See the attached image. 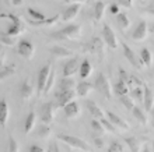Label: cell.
I'll return each mask as SVG.
<instances>
[{
	"label": "cell",
	"instance_id": "56",
	"mask_svg": "<svg viewBox=\"0 0 154 152\" xmlns=\"http://www.w3.org/2000/svg\"><path fill=\"white\" fill-rule=\"evenodd\" d=\"M46 152H53V149H52V147H51V148H49V149H48V151H46Z\"/></svg>",
	"mask_w": 154,
	"mask_h": 152
},
{
	"label": "cell",
	"instance_id": "10",
	"mask_svg": "<svg viewBox=\"0 0 154 152\" xmlns=\"http://www.w3.org/2000/svg\"><path fill=\"white\" fill-rule=\"evenodd\" d=\"M17 52L20 53L21 56L29 60L34 57V53H35V49H34V45L27 39H21L18 43H17Z\"/></svg>",
	"mask_w": 154,
	"mask_h": 152
},
{
	"label": "cell",
	"instance_id": "26",
	"mask_svg": "<svg viewBox=\"0 0 154 152\" xmlns=\"http://www.w3.org/2000/svg\"><path fill=\"white\" fill-rule=\"evenodd\" d=\"M35 124H37V115L35 112H29L27 119H25V123H24V133L25 134H28L34 130L35 127Z\"/></svg>",
	"mask_w": 154,
	"mask_h": 152
},
{
	"label": "cell",
	"instance_id": "20",
	"mask_svg": "<svg viewBox=\"0 0 154 152\" xmlns=\"http://www.w3.org/2000/svg\"><path fill=\"white\" fill-rule=\"evenodd\" d=\"M51 53L53 57H57V59H72V52L63 46H53L51 49Z\"/></svg>",
	"mask_w": 154,
	"mask_h": 152
},
{
	"label": "cell",
	"instance_id": "37",
	"mask_svg": "<svg viewBox=\"0 0 154 152\" xmlns=\"http://www.w3.org/2000/svg\"><path fill=\"white\" fill-rule=\"evenodd\" d=\"M130 96H132L134 100L143 102V100H144V87H139V88L132 89V91H130Z\"/></svg>",
	"mask_w": 154,
	"mask_h": 152
},
{
	"label": "cell",
	"instance_id": "40",
	"mask_svg": "<svg viewBox=\"0 0 154 152\" xmlns=\"http://www.w3.org/2000/svg\"><path fill=\"white\" fill-rule=\"evenodd\" d=\"M121 102H122V105H123V106L128 109V110H133L134 106H136V105H134V99L130 95L122 96V98H121Z\"/></svg>",
	"mask_w": 154,
	"mask_h": 152
},
{
	"label": "cell",
	"instance_id": "24",
	"mask_svg": "<svg viewBox=\"0 0 154 152\" xmlns=\"http://www.w3.org/2000/svg\"><path fill=\"white\" fill-rule=\"evenodd\" d=\"M94 89V84L91 82H87V81H83V82H79L77 84V88H76V92H77V96H81V98H85L88 95L90 92Z\"/></svg>",
	"mask_w": 154,
	"mask_h": 152
},
{
	"label": "cell",
	"instance_id": "46",
	"mask_svg": "<svg viewBox=\"0 0 154 152\" xmlns=\"http://www.w3.org/2000/svg\"><path fill=\"white\" fill-rule=\"evenodd\" d=\"M94 145L97 148H102L104 147V140H102L101 136H94Z\"/></svg>",
	"mask_w": 154,
	"mask_h": 152
},
{
	"label": "cell",
	"instance_id": "41",
	"mask_svg": "<svg viewBox=\"0 0 154 152\" xmlns=\"http://www.w3.org/2000/svg\"><path fill=\"white\" fill-rule=\"evenodd\" d=\"M128 85H129V88H130V91L132 89H134V88H139V87H144V82H143L142 80H139L137 77H134V76H130V78H129V82H128Z\"/></svg>",
	"mask_w": 154,
	"mask_h": 152
},
{
	"label": "cell",
	"instance_id": "14",
	"mask_svg": "<svg viewBox=\"0 0 154 152\" xmlns=\"http://www.w3.org/2000/svg\"><path fill=\"white\" fill-rule=\"evenodd\" d=\"M85 106H87V109H88L90 115L93 116V119H97V120L105 119V113H104V110H102L94 100H87V102H85Z\"/></svg>",
	"mask_w": 154,
	"mask_h": 152
},
{
	"label": "cell",
	"instance_id": "57",
	"mask_svg": "<svg viewBox=\"0 0 154 152\" xmlns=\"http://www.w3.org/2000/svg\"><path fill=\"white\" fill-rule=\"evenodd\" d=\"M151 149H153V152H154V142H153V147H151Z\"/></svg>",
	"mask_w": 154,
	"mask_h": 152
},
{
	"label": "cell",
	"instance_id": "42",
	"mask_svg": "<svg viewBox=\"0 0 154 152\" xmlns=\"http://www.w3.org/2000/svg\"><path fill=\"white\" fill-rule=\"evenodd\" d=\"M8 152H20V147L16 138L8 137Z\"/></svg>",
	"mask_w": 154,
	"mask_h": 152
},
{
	"label": "cell",
	"instance_id": "50",
	"mask_svg": "<svg viewBox=\"0 0 154 152\" xmlns=\"http://www.w3.org/2000/svg\"><path fill=\"white\" fill-rule=\"evenodd\" d=\"M143 11L147 13V14H150V16H154V3L150 4V6H147V7H144Z\"/></svg>",
	"mask_w": 154,
	"mask_h": 152
},
{
	"label": "cell",
	"instance_id": "11",
	"mask_svg": "<svg viewBox=\"0 0 154 152\" xmlns=\"http://www.w3.org/2000/svg\"><path fill=\"white\" fill-rule=\"evenodd\" d=\"M41 120L44 124H51L55 120V105L53 102H46L41 108Z\"/></svg>",
	"mask_w": 154,
	"mask_h": 152
},
{
	"label": "cell",
	"instance_id": "12",
	"mask_svg": "<svg viewBox=\"0 0 154 152\" xmlns=\"http://www.w3.org/2000/svg\"><path fill=\"white\" fill-rule=\"evenodd\" d=\"M147 35H149V27H147L146 21L143 20L140 22H137V25L132 31V39L136 40V42H142L147 38Z\"/></svg>",
	"mask_w": 154,
	"mask_h": 152
},
{
	"label": "cell",
	"instance_id": "4",
	"mask_svg": "<svg viewBox=\"0 0 154 152\" xmlns=\"http://www.w3.org/2000/svg\"><path fill=\"white\" fill-rule=\"evenodd\" d=\"M94 88L97 89L104 98H106V99L112 98V87H111V82L105 74H102V73L98 74L95 81H94Z\"/></svg>",
	"mask_w": 154,
	"mask_h": 152
},
{
	"label": "cell",
	"instance_id": "53",
	"mask_svg": "<svg viewBox=\"0 0 154 152\" xmlns=\"http://www.w3.org/2000/svg\"><path fill=\"white\" fill-rule=\"evenodd\" d=\"M142 152H153V149H150V147L149 145H144L142 149Z\"/></svg>",
	"mask_w": 154,
	"mask_h": 152
},
{
	"label": "cell",
	"instance_id": "33",
	"mask_svg": "<svg viewBox=\"0 0 154 152\" xmlns=\"http://www.w3.org/2000/svg\"><path fill=\"white\" fill-rule=\"evenodd\" d=\"M140 57H142V60L146 67H151L153 66V53L150 52V49L143 48L142 52H140Z\"/></svg>",
	"mask_w": 154,
	"mask_h": 152
},
{
	"label": "cell",
	"instance_id": "17",
	"mask_svg": "<svg viewBox=\"0 0 154 152\" xmlns=\"http://www.w3.org/2000/svg\"><path fill=\"white\" fill-rule=\"evenodd\" d=\"M20 94H21V98L24 100H28L29 98L34 95V85H32V82H31L29 78L23 81L21 88H20Z\"/></svg>",
	"mask_w": 154,
	"mask_h": 152
},
{
	"label": "cell",
	"instance_id": "15",
	"mask_svg": "<svg viewBox=\"0 0 154 152\" xmlns=\"http://www.w3.org/2000/svg\"><path fill=\"white\" fill-rule=\"evenodd\" d=\"M80 10H81V4H72V6L65 8V11L62 14V16H63L62 18H63V21H66V22H70V21H73L74 18L79 16Z\"/></svg>",
	"mask_w": 154,
	"mask_h": 152
},
{
	"label": "cell",
	"instance_id": "3",
	"mask_svg": "<svg viewBox=\"0 0 154 152\" xmlns=\"http://www.w3.org/2000/svg\"><path fill=\"white\" fill-rule=\"evenodd\" d=\"M2 18H8V20H11V25H10V28L7 29V35L10 36H20L21 34H24L25 32V22L21 20L18 16H14V14H2Z\"/></svg>",
	"mask_w": 154,
	"mask_h": 152
},
{
	"label": "cell",
	"instance_id": "48",
	"mask_svg": "<svg viewBox=\"0 0 154 152\" xmlns=\"http://www.w3.org/2000/svg\"><path fill=\"white\" fill-rule=\"evenodd\" d=\"M118 4L119 6H123L126 8H130L133 6V0H118Z\"/></svg>",
	"mask_w": 154,
	"mask_h": 152
},
{
	"label": "cell",
	"instance_id": "28",
	"mask_svg": "<svg viewBox=\"0 0 154 152\" xmlns=\"http://www.w3.org/2000/svg\"><path fill=\"white\" fill-rule=\"evenodd\" d=\"M116 24L122 31H126V29L130 28V18L126 16L125 13H119L116 16Z\"/></svg>",
	"mask_w": 154,
	"mask_h": 152
},
{
	"label": "cell",
	"instance_id": "30",
	"mask_svg": "<svg viewBox=\"0 0 154 152\" xmlns=\"http://www.w3.org/2000/svg\"><path fill=\"white\" fill-rule=\"evenodd\" d=\"M132 113H133L134 119H136V120H137L140 124H143V126H146V124L149 123V117L146 116V113L143 112V109H140V108L137 106V105L134 106V109L132 110Z\"/></svg>",
	"mask_w": 154,
	"mask_h": 152
},
{
	"label": "cell",
	"instance_id": "39",
	"mask_svg": "<svg viewBox=\"0 0 154 152\" xmlns=\"http://www.w3.org/2000/svg\"><path fill=\"white\" fill-rule=\"evenodd\" d=\"M108 152H126V151L121 141H111V144L108 145Z\"/></svg>",
	"mask_w": 154,
	"mask_h": 152
},
{
	"label": "cell",
	"instance_id": "36",
	"mask_svg": "<svg viewBox=\"0 0 154 152\" xmlns=\"http://www.w3.org/2000/svg\"><path fill=\"white\" fill-rule=\"evenodd\" d=\"M51 134H52V128L49 127V124H42V126H39L38 133H37V136L39 137V138L45 140V138H48Z\"/></svg>",
	"mask_w": 154,
	"mask_h": 152
},
{
	"label": "cell",
	"instance_id": "6",
	"mask_svg": "<svg viewBox=\"0 0 154 152\" xmlns=\"http://www.w3.org/2000/svg\"><path fill=\"white\" fill-rule=\"evenodd\" d=\"M122 49H123V55H125V57L128 59V61H129L136 70H142V68L146 67L142 60V57L139 56V55H136L130 46H128L126 43H122Z\"/></svg>",
	"mask_w": 154,
	"mask_h": 152
},
{
	"label": "cell",
	"instance_id": "27",
	"mask_svg": "<svg viewBox=\"0 0 154 152\" xmlns=\"http://www.w3.org/2000/svg\"><path fill=\"white\" fill-rule=\"evenodd\" d=\"M115 94L119 98L130 94V88H129V85H128V82H125V81H122V80H118V82L115 84Z\"/></svg>",
	"mask_w": 154,
	"mask_h": 152
},
{
	"label": "cell",
	"instance_id": "18",
	"mask_svg": "<svg viewBox=\"0 0 154 152\" xmlns=\"http://www.w3.org/2000/svg\"><path fill=\"white\" fill-rule=\"evenodd\" d=\"M143 105H144V109L147 112H151L154 109V94L150 89V87L144 85V100H143Z\"/></svg>",
	"mask_w": 154,
	"mask_h": 152
},
{
	"label": "cell",
	"instance_id": "31",
	"mask_svg": "<svg viewBox=\"0 0 154 152\" xmlns=\"http://www.w3.org/2000/svg\"><path fill=\"white\" fill-rule=\"evenodd\" d=\"M17 67H16V64H3L2 66V70H0V78L2 80H4V78H7V77L13 76L14 73H16Z\"/></svg>",
	"mask_w": 154,
	"mask_h": 152
},
{
	"label": "cell",
	"instance_id": "44",
	"mask_svg": "<svg viewBox=\"0 0 154 152\" xmlns=\"http://www.w3.org/2000/svg\"><path fill=\"white\" fill-rule=\"evenodd\" d=\"M53 84H55V71L52 70V73H51V77H49L48 84H46V88H45V92H44V94H48V92L52 89Z\"/></svg>",
	"mask_w": 154,
	"mask_h": 152
},
{
	"label": "cell",
	"instance_id": "55",
	"mask_svg": "<svg viewBox=\"0 0 154 152\" xmlns=\"http://www.w3.org/2000/svg\"><path fill=\"white\" fill-rule=\"evenodd\" d=\"M151 116H153V121H154V109L151 110Z\"/></svg>",
	"mask_w": 154,
	"mask_h": 152
},
{
	"label": "cell",
	"instance_id": "49",
	"mask_svg": "<svg viewBox=\"0 0 154 152\" xmlns=\"http://www.w3.org/2000/svg\"><path fill=\"white\" fill-rule=\"evenodd\" d=\"M29 152H46L45 151L44 148H42V147H39V145H31V147H29Z\"/></svg>",
	"mask_w": 154,
	"mask_h": 152
},
{
	"label": "cell",
	"instance_id": "51",
	"mask_svg": "<svg viewBox=\"0 0 154 152\" xmlns=\"http://www.w3.org/2000/svg\"><path fill=\"white\" fill-rule=\"evenodd\" d=\"M67 4H83V3H85V1H88V0H65Z\"/></svg>",
	"mask_w": 154,
	"mask_h": 152
},
{
	"label": "cell",
	"instance_id": "19",
	"mask_svg": "<svg viewBox=\"0 0 154 152\" xmlns=\"http://www.w3.org/2000/svg\"><path fill=\"white\" fill-rule=\"evenodd\" d=\"M63 112H65V116L67 119H76L79 115H80V106L77 103L76 100L69 103L66 108H63Z\"/></svg>",
	"mask_w": 154,
	"mask_h": 152
},
{
	"label": "cell",
	"instance_id": "34",
	"mask_svg": "<svg viewBox=\"0 0 154 152\" xmlns=\"http://www.w3.org/2000/svg\"><path fill=\"white\" fill-rule=\"evenodd\" d=\"M27 13H28V16L31 17V20H34V21H44V20H46V18H48L44 13L38 11V10H35V8H32V7L27 8Z\"/></svg>",
	"mask_w": 154,
	"mask_h": 152
},
{
	"label": "cell",
	"instance_id": "21",
	"mask_svg": "<svg viewBox=\"0 0 154 152\" xmlns=\"http://www.w3.org/2000/svg\"><path fill=\"white\" fill-rule=\"evenodd\" d=\"M125 142L128 145V148L130 149V152H142L143 145L140 138H137V137H128V138H125Z\"/></svg>",
	"mask_w": 154,
	"mask_h": 152
},
{
	"label": "cell",
	"instance_id": "54",
	"mask_svg": "<svg viewBox=\"0 0 154 152\" xmlns=\"http://www.w3.org/2000/svg\"><path fill=\"white\" fill-rule=\"evenodd\" d=\"M52 149H53V152H60V149H59V147H57L56 142H55V144H52Z\"/></svg>",
	"mask_w": 154,
	"mask_h": 152
},
{
	"label": "cell",
	"instance_id": "22",
	"mask_svg": "<svg viewBox=\"0 0 154 152\" xmlns=\"http://www.w3.org/2000/svg\"><path fill=\"white\" fill-rule=\"evenodd\" d=\"M8 117H10V108H8V103L4 99L0 100V126L4 127V124L8 121Z\"/></svg>",
	"mask_w": 154,
	"mask_h": 152
},
{
	"label": "cell",
	"instance_id": "32",
	"mask_svg": "<svg viewBox=\"0 0 154 152\" xmlns=\"http://www.w3.org/2000/svg\"><path fill=\"white\" fill-rule=\"evenodd\" d=\"M91 71H93V67H91V63H90L88 60H83V63H81L80 66V77L83 78V80H85V78H88L90 76H91Z\"/></svg>",
	"mask_w": 154,
	"mask_h": 152
},
{
	"label": "cell",
	"instance_id": "1",
	"mask_svg": "<svg viewBox=\"0 0 154 152\" xmlns=\"http://www.w3.org/2000/svg\"><path fill=\"white\" fill-rule=\"evenodd\" d=\"M57 138L60 141H63L66 145H69L70 148L77 149V151H83V152H93V147L84 141L83 138H79L76 136H70V134H59Z\"/></svg>",
	"mask_w": 154,
	"mask_h": 152
},
{
	"label": "cell",
	"instance_id": "8",
	"mask_svg": "<svg viewBox=\"0 0 154 152\" xmlns=\"http://www.w3.org/2000/svg\"><path fill=\"white\" fill-rule=\"evenodd\" d=\"M77 96L76 91H57L56 94V106L57 108H66L69 103L74 102Z\"/></svg>",
	"mask_w": 154,
	"mask_h": 152
},
{
	"label": "cell",
	"instance_id": "23",
	"mask_svg": "<svg viewBox=\"0 0 154 152\" xmlns=\"http://www.w3.org/2000/svg\"><path fill=\"white\" fill-rule=\"evenodd\" d=\"M77 84L73 77H63L59 84V91H76Z\"/></svg>",
	"mask_w": 154,
	"mask_h": 152
},
{
	"label": "cell",
	"instance_id": "25",
	"mask_svg": "<svg viewBox=\"0 0 154 152\" xmlns=\"http://www.w3.org/2000/svg\"><path fill=\"white\" fill-rule=\"evenodd\" d=\"M93 14H94L95 22H100V21L104 18V14H105V3H104V1H97L95 6H94Z\"/></svg>",
	"mask_w": 154,
	"mask_h": 152
},
{
	"label": "cell",
	"instance_id": "13",
	"mask_svg": "<svg viewBox=\"0 0 154 152\" xmlns=\"http://www.w3.org/2000/svg\"><path fill=\"white\" fill-rule=\"evenodd\" d=\"M80 66L81 64L79 63V59L77 57H72L63 66V77H73L77 71H80Z\"/></svg>",
	"mask_w": 154,
	"mask_h": 152
},
{
	"label": "cell",
	"instance_id": "47",
	"mask_svg": "<svg viewBox=\"0 0 154 152\" xmlns=\"http://www.w3.org/2000/svg\"><path fill=\"white\" fill-rule=\"evenodd\" d=\"M109 13L112 14V16H118L119 14V4H116V3H114V4H111L109 6Z\"/></svg>",
	"mask_w": 154,
	"mask_h": 152
},
{
	"label": "cell",
	"instance_id": "16",
	"mask_svg": "<svg viewBox=\"0 0 154 152\" xmlns=\"http://www.w3.org/2000/svg\"><path fill=\"white\" fill-rule=\"evenodd\" d=\"M106 117H108V120L114 124L115 127L121 128V130H129V123L123 120L121 116L115 115L114 112H106Z\"/></svg>",
	"mask_w": 154,
	"mask_h": 152
},
{
	"label": "cell",
	"instance_id": "2",
	"mask_svg": "<svg viewBox=\"0 0 154 152\" xmlns=\"http://www.w3.org/2000/svg\"><path fill=\"white\" fill-rule=\"evenodd\" d=\"M81 34H83V29H81L80 25L77 24H69L63 27L60 31L53 32L52 36L55 39H70V40H79L80 39Z\"/></svg>",
	"mask_w": 154,
	"mask_h": 152
},
{
	"label": "cell",
	"instance_id": "52",
	"mask_svg": "<svg viewBox=\"0 0 154 152\" xmlns=\"http://www.w3.org/2000/svg\"><path fill=\"white\" fill-rule=\"evenodd\" d=\"M23 3H24V0H11L13 6H21Z\"/></svg>",
	"mask_w": 154,
	"mask_h": 152
},
{
	"label": "cell",
	"instance_id": "7",
	"mask_svg": "<svg viewBox=\"0 0 154 152\" xmlns=\"http://www.w3.org/2000/svg\"><path fill=\"white\" fill-rule=\"evenodd\" d=\"M102 39L109 49H116L118 45H119L116 34L108 24H104V27H102Z\"/></svg>",
	"mask_w": 154,
	"mask_h": 152
},
{
	"label": "cell",
	"instance_id": "43",
	"mask_svg": "<svg viewBox=\"0 0 154 152\" xmlns=\"http://www.w3.org/2000/svg\"><path fill=\"white\" fill-rule=\"evenodd\" d=\"M101 123H102V126H104V128H105L106 131L112 133V134H115V133H116V127H115L114 124L111 123V121L108 120V119H102Z\"/></svg>",
	"mask_w": 154,
	"mask_h": 152
},
{
	"label": "cell",
	"instance_id": "9",
	"mask_svg": "<svg viewBox=\"0 0 154 152\" xmlns=\"http://www.w3.org/2000/svg\"><path fill=\"white\" fill-rule=\"evenodd\" d=\"M52 70H53L52 66L46 64L38 73V92L39 94H44L45 92V88H46V84H48V80H49V77H51Z\"/></svg>",
	"mask_w": 154,
	"mask_h": 152
},
{
	"label": "cell",
	"instance_id": "58",
	"mask_svg": "<svg viewBox=\"0 0 154 152\" xmlns=\"http://www.w3.org/2000/svg\"><path fill=\"white\" fill-rule=\"evenodd\" d=\"M6 1H10V3H11V0H6Z\"/></svg>",
	"mask_w": 154,
	"mask_h": 152
},
{
	"label": "cell",
	"instance_id": "45",
	"mask_svg": "<svg viewBox=\"0 0 154 152\" xmlns=\"http://www.w3.org/2000/svg\"><path fill=\"white\" fill-rule=\"evenodd\" d=\"M129 78H130V76L128 74V73H126L125 68L119 67V80L125 81V82H129Z\"/></svg>",
	"mask_w": 154,
	"mask_h": 152
},
{
	"label": "cell",
	"instance_id": "38",
	"mask_svg": "<svg viewBox=\"0 0 154 152\" xmlns=\"http://www.w3.org/2000/svg\"><path fill=\"white\" fill-rule=\"evenodd\" d=\"M91 127H93V131L95 133L97 136H102V134L106 131L105 128H104V126H102L101 120H97V119H93V120H91Z\"/></svg>",
	"mask_w": 154,
	"mask_h": 152
},
{
	"label": "cell",
	"instance_id": "35",
	"mask_svg": "<svg viewBox=\"0 0 154 152\" xmlns=\"http://www.w3.org/2000/svg\"><path fill=\"white\" fill-rule=\"evenodd\" d=\"M0 42H2L3 46H16V43H18L20 40H17L16 36H10V35H7V34H2Z\"/></svg>",
	"mask_w": 154,
	"mask_h": 152
},
{
	"label": "cell",
	"instance_id": "29",
	"mask_svg": "<svg viewBox=\"0 0 154 152\" xmlns=\"http://www.w3.org/2000/svg\"><path fill=\"white\" fill-rule=\"evenodd\" d=\"M59 18H60V16H59V14H55V16H52L51 18H46V20H44V21H34V20H29L28 22H29L31 25H38V27H42V25L51 27V25L56 24L57 21H59Z\"/></svg>",
	"mask_w": 154,
	"mask_h": 152
},
{
	"label": "cell",
	"instance_id": "5",
	"mask_svg": "<svg viewBox=\"0 0 154 152\" xmlns=\"http://www.w3.org/2000/svg\"><path fill=\"white\" fill-rule=\"evenodd\" d=\"M87 52L94 55V56H97L100 60L104 59V55H105V42L102 38L100 36H94L93 39L90 40L88 43H87Z\"/></svg>",
	"mask_w": 154,
	"mask_h": 152
}]
</instances>
